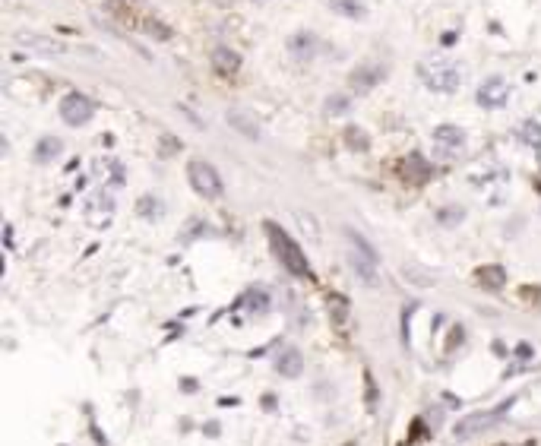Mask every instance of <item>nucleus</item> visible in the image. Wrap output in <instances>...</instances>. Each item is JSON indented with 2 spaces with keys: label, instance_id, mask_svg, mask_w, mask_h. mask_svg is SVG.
<instances>
[{
  "label": "nucleus",
  "instance_id": "14",
  "mask_svg": "<svg viewBox=\"0 0 541 446\" xmlns=\"http://www.w3.org/2000/svg\"><path fill=\"white\" fill-rule=\"evenodd\" d=\"M314 35H310V32H307V35H304V32H297V35L292 38V42H288V48H292V57L295 60H310V57H314Z\"/></svg>",
  "mask_w": 541,
  "mask_h": 446
},
{
  "label": "nucleus",
  "instance_id": "26",
  "mask_svg": "<svg viewBox=\"0 0 541 446\" xmlns=\"http://www.w3.org/2000/svg\"><path fill=\"white\" fill-rule=\"evenodd\" d=\"M256 4H263V0H256Z\"/></svg>",
  "mask_w": 541,
  "mask_h": 446
},
{
  "label": "nucleus",
  "instance_id": "13",
  "mask_svg": "<svg viewBox=\"0 0 541 446\" xmlns=\"http://www.w3.org/2000/svg\"><path fill=\"white\" fill-rule=\"evenodd\" d=\"M228 124L234 127V130H241L244 137H250V139H256L260 137V127H256V118H250V114H244V111H228Z\"/></svg>",
  "mask_w": 541,
  "mask_h": 446
},
{
  "label": "nucleus",
  "instance_id": "25",
  "mask_svg": "<svg viewBox=\"0 0 541 446\" xmlns=\"http://www.w3.org/2000/svg\"><path fill=\"white\" fill-rule=\"evenodd\" d=\"M219 4H232V0H219Z\"/></svg>",
  "mask_w": 541,
  "mask_h": 446
},
{
  "label": "nucleus",
  "instance_id": "2",
  "mask_svg": "<svg viewBox=\"0 0 541 446\" xmlns=\"http://www.w3.org/2000/svg\"><path fill=\"white\" fill-rule=\"evenodd\" d=\"M266 234H269V244H273L275 256L282 260V266H285L292 275H297V279H307L310 266H307V260H304V250L297 247L295 241L275 225V222H266Z\"/></svg>",
  "mask_w": 541,
  "mask_h": 446
},
{
  "label": "nucleus",
  "instance_id": "11",
  "mask_svg": "<svg viewBox=\"0 0 541 446\" xmlns=\"http://www.w3.org/2000/svg\"><path fill=\"white\" fill-rule=\"evenodd\" d=\"M212 67H215V73H222V76H232V73H238L241 57L232 48H215L212 51Z\"/></svg>",
  "mask_w": 541,
  "mask_h": 446
},
{
  "label": "nucleus",
  "instance_id": "1",
  "mask_svg": "<svg viewBox=\"0 0 541 446\" xmlns=\"http://www.w3.org/2000/svg\"><path fill=\"white\" fill-rule=\"evenodd\" d=\"M418 73H421V83L428 86L431 92H440V96H452V92H459V86H462L465 73L459 64H452V60H424L421 67H418Z\"/></svg>",
  "mask_w": 541,
  "mask_h": 446
},
{
  "label": "nucleus",
  "instance_id": "17",
  "mask_svg": "<svg viewBox=\"0 0 541 446\" xmlns=\"http://www.w3.org/2000/svg\"><path fill=\"white\" fill-rule=\"evenodd\" d=\"M23 45H35V51H42V54H60L64 51V45H57V42H48V38H38V35H32V32H25V35H16Z\"/></svg>",
  "mask_w": 541,
  "mask_h": 446
},
{
  "label": "nucleus",
  "instance_id": "4",
  "mask_svg": "<svg viewBox=\"0 0 541 446\" xmlns=\"http://www.w3.org/2000/svg\"><path fill=\"white\" fill-rule=\"evenodd\" d=\"M187 178H190V187L203 200H222V190H225V187H222V174L215 171L209 161H200V159L190 161V165H187Z\"/></svg>",
  "mask_w": 541,
  "mask_h": 446
},
{
  "label": "nucleus",
  "instance_id": "7",
  "mask_svg": "<svg viewBox=\"0 0 541 446\" xmlns=\"http://www.w3.org/2000/svg\"><path fill=\"white\" fill-rule=\"evenodd\" d=\"M513 98V86L503 76H491L478 86V105L482 108H503Z\"/></svg>",
  "mask_w": 541,
  "mask_h": 446
},
{
  "label": "nucleus",
  "instance_id": "12",
  "mask_svg": "<svg viewBox=\"0 0 541 446\" xmlns=\"http://www.w3.org/2000/svg\"><path fill=\"white\" fill-rule=\"evenodd\" d=\"M326 310H329V320H333L336 329L348 326V301H345L342 295H329L326 297Z\"/></svg>",
  "mask_w": 541,
  "mask_h": 446
},
{
  "label": "nucleus",
  "instance_id": "10",
  "mask_svg": "<svg viewBox=\"0 0 541 446\" xmlns=\"http://www.w3.org/2000/svg\"><path fill=\"white\" fill-rule=\"evenodd\" d=\"M275 370H279L282 377H301V370H304V358H301V351L285 348L279 358H275Z\"/></svg>",
  "mask_w": 541,
  "mask_h": 446
},
{
  "label": "nucleus",
  "instance_id": "21",
  "mask_svg": "<svg viewBox=\"0 0 541 446\" xmlns=\"http://www.w3.org/2000/svg\"><path fill=\"white\" fill-rule=\"evenodd\" d=\"M351 108V98L348 96H333V98H326V114L329 118H336V114H345Z\"/></svg>",
  "mask_w": 541,
  "mask_h": 446
},
{
  "label": "nucleus",
  "instance_id": "24",
  "mask_svg": "<svg viewBox=\"0 0 541 446\" xmlns=\"http://www.w3.org/2000/svg\"><path fill=\"white\" fill-rule=\"evenodd\" d=\"M333 4H336V10L348 13V16H364V6L358 0H333Z\"/></svg>",
  "mask_w": 541,
  "mask_h": 446
},
{
  "label": "nucleus",
  "instance_id": "9",
  "mask_svg": "<svg viewBox=\"0 0 541 446\" xmlns=\"http://www.w3.org/2000/svg\"><path fill=\"white\" fill-rule=\"evenodd\" d=\"M380 79H383V70H380V67H361V70L351 73L348 83H351V89H355V92H368V89H374Z\"/></svg>",
  "mask_w": 541,
  "mask_h": 446
},
{
  "label": "nucleus",
  "instance_id": "3",
  "mask_svg": "<svg viewBox=\"0 0 541 446\" xmlns=\"http://www.w3.org/2000/svg\"><path fill=\"white\" fill-rule=\"evenodd\" d=\"M348 263L355 269V275L364 282V285H380V266H377V253L368 241L358 231H348Z\"/></svg>",
  "mask_w": 541,
  "mask_h": 446
},
{
  "label": "nucleus",
  "instance_id": "22",
  "mask_svg": "<svg viewBox=\"0 0 541 446\" xmlns=\"http://www.w3.org/2000/svg\"><path fill=\"white\" fill-rule=\"evenodd\" d=\"M247 307H250V310H256V314H263V310L269 307L266 292H250V295H247Z\"/></svg>",
  "mask_w": 541,
  "mask_h": 446
},
{
  "label": "nucleus",
  "instance_id": "23",
  "mask_svg": "<svg viewBox=\"0 0 541 446\" xmlns=\"http://www.w3.org/2000/svg\"><path fill=\"white\" fill-rule=\"evenodd\" d=\"M437 219H440V225H456V222H462V219H465V209L450 206V209H443V212L437 215Z\"/></svg>",
  "mask_w": 541,
  "mask_h": 446
},
{
  "label": "nucleus",
  "instance_id": "8",
  "mask_svg": "<svg viewBox=\"0 0 541 446\" xmlns=\"http://www.w3.org/2000/svg\"><path fill=\"white\" fill-rule=\"evenodd\" d=\"M465 146V130L456 124H440L434 130V149L443 155V159H452V155H459Z\"/></svg>",
  "mask_w": 541,
  "mask_h": 446
},
{
  "label": "nucleus",
  "instance_id": "6",
  "mask_svg": "<svg viewBox=\"0 0 541 446\" xmlns=\"http://www.w3.org/2000/svg\"><path fill=\"white\" fill-rule=\"evenodd\" d=\"M513 402H506V405H500V408H494V411H478V415H469V418H462V421L452 428V434L459 437V440H469V437H475L478 430H488L494 428V424L500 421V418L506 415V408H510Z\"/></svg>",
  "mask_w": 541,
  "mask_h": 446
},
{
  "label": "nucleus",
  "instance_id": "19",
  "mask_svg": "<svg viewBox=\"0 0 541 446\" xmlns=\"http://www.w3.org/2000/svg\"><path fill=\"white\" fill-rule=\"evenodd\" d=\"M519 137H523V143H529V146H541V124L538 120H525L523 127H519Z\"/></svg>",
  "mask_w": 541,
  "mask_h": 446
},
{
  "label": "nucleus",
  "instance_id": "20",
  "mask_svg": "<svg viewBox=\"0 0 541 446\" xmlns=\"http://www.w3.org/2000/svg\"><path fill=\"white\" fill-rule=\"evenodd\" d=\"M137 212L143 215V219H159L161 215V202L155 200V197H143L137 202Z\"/></svg>",
  "mask_w": 541,
  "mask_h": 446
},
{
  "label": "nucleus",
  "instance_id": "15",
  "mask_svg": "<svg viewBox=\"0 0 541 446\" xmlns=\"http://www.w3.org/2000/svg\"><path fill=\"white\" fill-rule=\"evenodd\" d=\"M475 279H478V285H484V288H500L506 282V273L500 266H482L475 273Z\"/></svg>",
  "mask_w": 541,
  "mask_h": 446
},
{
  "label": "nucleus",
  "instance_id": "5",
  "mask_svg": "<svg viewBox=\"0 0 541 446\" xmlns=\"http://www.w3.org/2000/svg\"><path fill=\"white\" fill-rule=\"evenodd\" d=\"M92 114H96V105H92V98H86L83 92H70V96L60 98V118H64V124L83 127L92 120Z\"/></svg>",
  "mask_w": 541,
  "mask_h": 446
},
{
  "label": "nucleus",
  "instance_id": "18",
  "mask_svg": "<svg viewBox=\"0 0 541 446\" xmlns=\"http://www.w3.org/2000/svg\"><path fill=\"white\" fill-rule=\"evenodd\" d=\"M345 143H348L351 149H358V152H368L370 149V139H368V133H364L361 127H348V130H345Z\"/></svg>",
  "mask_w": 541,
  "mask_h": 446
},
{
  "label": "nucleus",
  "instance_id": "16",
  "mask_svg": "<svg viewBox=\"0 0 541 446\" xmlns=\"http://www.w3.org/2000/svg\"><path fill=\"white\" fill-rule=\"evenodd\" d=\"M60 149H64V143H60L57 137H45L42 143L35 146V159L38 161H51V159H57L60 155Z\"/></svg>",
  "mask_w": 541,
  "mask_h": 446
}]
</instances>
